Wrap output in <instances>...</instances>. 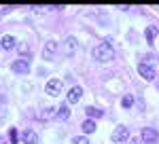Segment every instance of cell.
<instances>
[{
    "label": "cell",
    "instance_id": "8fae6325",
    "mask_svg": "<svg viewBox=\"0 0 159 144\" xmlns=\"http://www.w3.org/2000/svg\"><path fill=\"white\" fill-rule=\"evenodd\" d=\"M21 140H24L25 144H36L38 142V136L34 129H25L24 133H21Z\"/></svg>",
    "mask_w": 159,
    "mask_h": 144
},
{
    "label": "cell",
    "instance_id": "9a60e30c",
    "mask_svg": "<svg viewBox=\"0 0 159 144\" xmlns=\"http://www.w3.org/2000/svg\"><path fill=\"white\" fill-rule=\"evenodd\" d=\"M64 43H66V45H64V51H66V53L70 55V53H72L74 49H76V40H74L72 36H68V38H66Z\"/></svg>",
    "mask_w": 159,
    "mask_h": 144
},
{
    "label": "cell",
    "instance_id": "30bf717a",
    "mask_svg": "<svg viewBox=\"0 0 159 144\" xmlns=\"http://www.w3.org/2000/svg\"><path fill=\"white\" fill-rule=\"evenodd\" d=\"M55 51H57V43H55V40H49V43L45 45V51H43V57H45V60H51V57L55 55Z\"/></svg>",
    "mask_w": 159,
    "mask_h": 144
},
{
    "label": "cell",
    "instance_id": "277c9868",
    "mask_svg": "<svg viewBox=\"0 0 159 144\" xmlns=\"http://www.w3.org/2000/svg\"><path fill=\"white\" fill-rule=\"evenodd\" d=\"M138 72H140L147 81H153V79H155V68L148 66V61H140V64H138Z\"/></svg>",
    "mask_w": 159,
    "mask_h": 144
},
{
    "label": "cell",
    "instance_id": "5b68a950",
    "mask_svg": "<svg viewBox=\"0 0 159 144\" xmlns=\"http://www.w3.org/2000/svg\"><path fill=\"white\" fill-rule=\"evenodd\" d=\"M157 140H159L157 129H153V127H144V129H142V142H147V144H155Z\"/></svg>",
    "mask_w": 159,
    "mask_h": 144
},
{
    "label": "cell",
    "instance_id": "44dd1931",
    "mask_svg": "<svg viewBox=\"0 0 159 144\" xmlns=\"http://www.w3.org/2000/svg\"><path fill=\"white\" fill-rule=\"evenodd\" d=\"M9 9H11V7H2V9H0V15H2V13H9Z\"/></svg>",
    "mask_w": 159,
    "mask_h": 144
},
{
    "label": "cell",
    "instance_id": "ffe728a7",
    "mask_svg": "<svg viewBox=\"0 0 159 144\" xmlns=\"http://www.w3.org/2000/svg\"><path fill=\"white\" fill-rule=\"evenodd\" d=\"M129 144H142V138H132Z\"/></svg>",
    "mask_w": 159,
    "mask_h": 144
},
{
    "label": "cell",
    "instance_id": "52a82bcc",
    "mask_svg": "<svg viewBox=\"0 0 159 144\" xmlns=\"http://www.w3.org/2000/svg\"><path fill=\"white\" fill-rule=\"evenodd\" d=\"M81 96H83V87H79V85H74L72 89H70V91H68V102H66V104H76V102H79V100H81Z\"/></svg>",
    "mask_w": 159,
    "mask_h": 144
},
{
    "label": "cell",
    "instance_id": "9c48e42d",
    "mask_svg": "<svg viewBox=\"0 0 159 144\" xmlns=\"http://www.w3.org/2000/svg\"><path fill=\"white\" fill-rule=\"evenodd\" d=\"M55 117L61 121H68L70 119V104H61L60 108H55Z\"/></svg>",
    "mask_w": 159,
    "mask_h": 144
},
{
    "label": "cell",
    "instance_id": "e0dca14e",
    "mask_svg": "<svg viewBox=\"0 0 159 144\" xmlns=\"http://www.w3.org/2000/svg\"><path fill=\"white\" fill-rule=\"evenodd\" d=\"M121 104H123V108H132L134 106V96H123Z\"/></svg>",
    "mask_w": 159,
    "mask_h": 144
},
{
    "label": "cell",
    "instance_id": "6da1fadb",
    "mask_svg": "<svg viewBox=\"0 0 159 144\" xmlns=\"http://www.w3.org/2000/svg\"><path fill=\"white\" fill-rule=\"evenodd\" d=\"M115 57V51L108 43H100L98 47H93V60L98 61H110Z\"/></svg>",
    "mask_w": 159,
    "mask_h": 144
},
{
    "label": "cell",
    "instance_id": "3957f363",
    "mask_svg": "<svg viewBox=\"0 0 159 144\" xmlns=\"http://www.w3.org/2000/svg\"><path fill=\"white\" fill-rule=\"evenodd\" d=\"M11 70L15 72V74H28V72H30V64H28V60H21V57H19V60H15L11 64Z\"/></svg>",
    "mask_w": 159,
    "mask_h": 144
},
{
    "label": "cell",
    "instance_id": "ac0fdd59",
    "mask_svg": "<svg viewBox=\"0 0 159 144\" xmlns=\"http://www.w3.org/2000/svg\"><path fill=\"white\" fill-rule=\"evenodd\" d=\"M72 144H89V140H87V136H74Z\"/></svg>",
    "mask_w": 159,
    "mask_h": 144
},
{
    "label": "cell",
    "instance_id": "7402d4cb",
    "mask_svg": "<svg viewBox=\"0 0 159 144\" xmlns=\"http://www.w3.org/2000/svg\"><path fill=\"white\" fill-rule=\"evenodd\" d=\"M0 144H7V142H4V138H2V136H0Z\"/></svg>",
    "mask_w": 159,
    "mask_h": 144
},
{
    "label": "cell",
    "instance_id": "7c38bea8",
    "mask_svg": "<svg viewBox=\"0 0 159 144\" xmlns=\"http://www.w3.org/2000/svg\"><path fill=\"white\" fill-rule=\"evenodd\" d=\"M85 115H87V119H102V117H104V110H100V108H96V106H87Z\"/></svg>",
    "mask_w": 159,
    "mask_h": 144
},
{
    "label": "cell",
    "instance_id": "8992f818",
    "mask_svg": "<svg viewBox=\"0 0 159 144\" xmlns=\"http://www.w3.org/2000/svg\"><path fill=\"white\" fill-rule=\"evenodd\" d=\"M45 91H47V96H60L61 93V81H57V79H53V81H49L47 83V87H45Z\"/></svg>",
    "mask_w": 159,
    "mask_h": 144
},
{
    "label": "cell",
    "instance_id": "7a4b0ae2",
    "mask_svg": "<svg viewBox=\"0 0 159 144\" xmlns=\"http://www.w3.org/2000/svg\"><path fill=\"white\" fill-rule=\"evenodd\" d=\"M129 138V129L125 127V125H119V127H115V132L110 133V140L115 144H121V142H125Z\"/></svg>",
    "mask_w": 159,
    "mask_h": 144
},
{
    "label": "cell",
    "instance_id": "5bb4252c",
    "mask_svg": "<svg viewBox=\"0 0 159 144\" xmlns=\"http://www.w3.org/2000/svg\"><path fill=\"white\" fill-rule=\"evenodd\" d=\"M81 129H83L85 133H93L96 132V123H93V119H85L83 125H81Z\"/></svg>",
    "mask_w": 159,
    "mask_h": 144
},
{
    "label": "cell",
    "instance_id": "2e32d148",
    "mask_svg": "<svg viewBox=\"0 0 159 144\" xmlns=\"http://www.w3.org/2000/svg\"><path fill=\"white\" fill-rule=\"evenodd\" d=\"M51 117H55V108H43V112H40V119H51Z\"/></svg>",
    "mask_w": 159,
    "mask_h": 144
},
{
    "label": "cell",
    "instance_id": "4fadbf2b",
    "mask_svg": "<svg viewBox=\"0 0 159 144\" xmlns=\"http://www.w3.org/2000/svg\"><path fill=\"white\" fill-rule=\"evenodd\" d=\"M157 34H159L157 25H148L147 32H144V36H147V43H148V45H153V43H155V36H157Z\"/></svg>",
    "mask_w": 159,
    "mask_h": 144
},
{
    "label": "cell",
    "instance_id": "d6986e66",
    "mask_svg": "<svg viewBox=\"0 0 159 144\" xmlns=\"http://www.w3.org/2000/svg\"><path fill=\"white\" fill-rule=\"evenodd\" d=\"M9 138H11V142H13V144H17V140H19V133H17V129H15V127H13L11 132H9Z\"/></svg>",
    "mask_w": 159,
    "mask_h": 144
},
{
    "label": "cell",
    "instance_id": "ba28073f",
    "mask_svg": "<svg viewBox=\"0 0 159 144\" xmlns=\"http://www.w3.org/2000/svg\"><path fill=\"white\" fill-rule=\"evenodd\" d=\"M15 45H17V40H15V36H11V34H4L2 38H0V47L4 49V51L15 49Z\"/></svg>",
    "mask_w": 159,
    "mask_h": 144
},
{
    "label": "cell",
    "instance_id": "603a6c76",
    "mask_svg": "<svg viewBox=\"0 0 159 144\" xmlns=\"http://www.w3.org/2000/svg\"><path fill=\"white\" fill-rule=\"evenodd\" d=\"M157 89H159V81H157Z\"/></svg>",
    "mask_w": 159,
    "mask_h": 144
}]
</instances>
